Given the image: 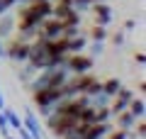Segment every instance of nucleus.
Returning <instances> with one entry per match:
<instances>
[{
    "mask_svg": "<svg viewBox=\"0 0 146 139\" xmlns=\"http://www.w3.org/2000/svg\"><path fill=\"white\" fill-rule=\"evenodd\" d=\"M136 120H139V117H134L129 110H122V112L115 115V127H119V129H131Z\"/></svg>",
    "mask_w": 146,
    "mask_h": 139,
    "instance_id": "obj_8",
    "label": "nucleus"
},
{
    "mask_svg": "<svg viewBox=\"0 0 146 139\" xmlns=\"http://www.w3.org/2000/svg\"><path fill=\"white\" fill-rule=\"evenodd\" d=\"M68 39V54H80V51H85L88 49V37H83V34H73V37H66Z\"/></svg>",
    "mask_w": 146,
    "mask_h": 139,
    "instance_id": "obj_7",
    "label": "nucleus"
},
{
    "mask_svg": "<svg viewBox=\"0 0 146 139\" xmlns=\"http://www.w3.org/2000/svg\"><path fill=\"white\" fill-rule=\"evenodd\" d=\"M124 29H127V32L136 29V20H127V22H124Z\"/></svg>",
    "mask_w": 146,
    "mask_h": 139,
    "instance_id": "obj_24",
    "label": "nucleus"
},
{
    "mask_svg": "<svg viewBox=\"0 0 146 139\" xmlns=\"http://www.w3.org/2000/svg\"><path fill=\"white\" fill-rule=\"evenodd\" d=\"M0 59H5V44L0 41Z\"/></svg>",
    "mask_w": 146,
    "mask_h": 139,
    "instance_id": "obj_25",
    "label": "nucleus"
},
{
    "mask_svg": "<svg viewBox=\"0 0 146 139\" xmlns=\"http://www.w3.org/2000/svg\"><path fill=\"white\" fill-rule=\"evenodd\" d=\"M134 61L139 63V66H144V63H146V54H144V51H136V54H134Z\"/></svg>",
    "mask_w": 146,
    "mask_h": 139,
    "instance_id": "obj_23",
    "label": "nucleus"
},
{
    "mask_svg": "<svg viewBox=\"0 0 146 139\" xmlns=\"http://www.w3.org/2000/svg\"><path fill=\"white\" fill-rule=\"evenodd\" d=\"M22 127H27V129H29L32 139H44L42 127H39V120H36V115L32 112V110H25V117H22Z\"/></svg>",
    "mask_w": 146,
    "mask_h": 139,
    "instance_id": "obj_6",
    "label": "nucleus"
},
{
    "mask_svg": "<svg viewBox=\"0 0 146 139\" xmlns=\"http://www.w3.org/2000/svg\"><path fill=\"white\" fill-rule=\"evenodd\" d=\"M66 98V93H63V88H39V90H32V103H34V108H39L44 112V117H46L49 112L54 110V105L61 103V100Z\"/></svg>",
    "mask_w": 146,
    "mask_h": 139,
    "instance_id": "obj_1",
    "label": "nucleus"
},
{
    "mask_svg": "<svg viewBox=\"0 0 146 139\" xmlns=\"http://www.w3.org/2000/svg\"><path fill=\"white\" fill-rule=\"evenodd\" d=\"M107 27H102V25H93V29H90V34H88V39L90 41H105L107 39Z\"/></svg>",
    "mask_w": 146,
    "mask_h": 139,
    "instance_id": "obj_13",
    "label": "nucleus"
},
{
    "mask_svg": "<svg viewBox=\"0 0 146 139\" xmlns=\"http://www.w3.org/2000/svg\"><path fill=\"white\" fill-rule=\"evenodd\" d=\"M5 139H17V137H15V134H5Z\"/></svg>",
    "mask_w": 146,
    "mask_h": 139,
    "instance_id": "obj_28",
    "label": "nucleus"
},
{
    "mask_svg": "<svg viewBox=\"0 0 146 139\" xmlns=\"http://www.w3.org/2000/svg\"><path fill=\"white\" fill-rule=\"evenodd\" d=\"M29 44L32 41H27V39H22L20 34H15L10 39V44L5 46V59H10V61H15V63H25L27 59H29Z\"/></svg>",
    "mask_w": 146,
    "mask_h": 139,
    "instance_id": "obj_2",
    "label": "nucleus"
},
{
    "mask_svg": "<svg viewBox=\"0 0 146 139\" xmlns=\"http://www.w3.org/2000/svg\"><path fill=\"white\" fill-rule=\"evenodd\" d=\"M5 108V98H3V93H0V110Z\"/></svg>",
    "mask_w": 146,
    "mask_h": 139,
    "instance_id": "obj_26",
    "label": "nucleus"
},
{
    "mask_svg": "<svg viewBox=\"0 0 146 139\" xmlns=\"http://www.w3.org/2000/svg\"><path fill=\"white\" fill-rule=\"evenodd\" d=\"M15 22L17 17L12 12H5V15H0V37H10L15 32Z\"/></svg>",
    "mask_w": 146,
    "mask_h": 139,
    "instance_id": "obj_9",
    "label": "nucleus"
},
{
    "mask_svg": "<svg viewBox=\"0 0 146 139\" xmlns=\"http://www.w3.org/2000/svg\"><path fill=\"white\" fill-rule=\"evenodd\" d=\"M134 98V90H129V88H124L122 86L119 90L115 93V95H112V98H110V112H112V117H115L117 112H122V110H127V105H129V100Z\"/></svg>",
    "mask_w": 146,
    "mask_h": 139,
    "instance_id": "obj_4",
    "label": "nucleus"
},
{
    "mask_svg": "<svg viewBox=\"0 0 146 139\" xmlns=\"http://www.w3.org/2000/svg\"><path fill=\"white\" fill-rule=\"evenodd\" d=\"M119 88H122V81H119L117 76H112V78H107V81H102V93L107 95V98H112Z\"/></svg>",
    "mask_w": 146,
    "mask_h": 139,
    "instance_id": "obj_12",
    "label": "nucleus"
},
{
    "mask_svg": "<svg viewBox=\"0 0 146 139\" xmlns=\"http://www.w3.org/2000/svg\"><path fill=\"white\" fill-rule=\"evenodd\" d=\"M17 5V0H0V15H5V12H10L12 7Z\"/></svg>",
    "mask_w": 146,
    "mask_h": 139,
    "instance_id": "obj_18",
    "label": "nucleus"
},
{
    "mask_svg": "<svg viewBox=\"0 0 146 139\" xmlns=\"http://www.w3.org/2000/svg\"><path fill=\"white\" fill-rule=\"evenodd\" d=\"M93 66H95V59L93 56H88V54H68L66 56V68H68V73H88V71H93Z\"/></svg>",
    "mask_w": 146,
    "mask_h": 139,
    "instance_id": "obj_3",
    "label": "nucleus"
},
{
    "mask_svg": "<svg viewBox=\"0 0 146 139\" xmlns=\"http://www.w3.org/2000/svg\"><path fill=\"white\" fill-rule=\"evenodd\" d=\"M90 10H93V25L107 27L110 22H112V7H110L107 3H93Z\"/></svg>",
    "mask_w": 146,
    "mask_h": 139,
    "instance_id": "obj_5",
    "label": "nucleus"
},
{
    "mask_svg": "<svg viewBox=\"0 0 146 139\" xmlns=\"http://www.w3.org/2000/svg\"><path fill=\"white\" fill-rule=\"evenodd\" d=\"M127 110H129L134 117H144V115H146V103H144V98H141V95H134V98L129 100V105H127Z\"/></svg>",
    "mask_w": 146,
    "mask_h": 139,
    "instance_id": "obj_10",
    "label": "nucleus"
},
{
    "mask_svg": "<svg viewBox=\"0 0 146 139\" xmlns=\"http://www.w3.org/2000/svg\"><path fill=\"white\" fill-rule=\"evenodd\" d=\"M20 66H22V71H20V81H22V83H29L32 78L36 76V68L32 66V63H27V61L20 63Z\"/></svg>",
    "mask_w": 146,
    "mask_h": 139,
    "instance_id": "obj_14",
    "label": "nucleus"
},
{
    "mask_svg": "<svg viewBox=\"0 0 146 139\" xmlns=\"http://www.w3.org/2000/svg\"><path fill=\"white\" fill-rule=\"evenodd\" d=\"M88 46H90V54L88 56H102V51H105V41H88Z\"/></svg>",
    "mask_w": 146,
    "mask_h": 139,
    "instance_id": "obj_17",
    "label": "nucleus"
},
{
    "mask_svg": "<svg viewBox=\"0 0 146 139\" xmlns=\"http://www.w3.org/2000/svg\"><path fill=\"white\" fill-rule=\"evenodd\" d=\"M12 129L7 127V120H5V115H3V110H0V134H3V137H5V134H10Z\"/></svg>",
    "mask_w": 146,
    "mask_h": 139,
    "instance_id": "obj_19",
    "label": "nucleus"
},
{
    "mask_svg": "<svg viewBox=\"0 0 146 139\" xmlns=\"http://www.w3.org/2000/svg\"><path fill=\"white\" fill-rule=\"evenodd\" d=\"M98 93H102V81H98V76H95L93 81L88 83V88H85V93H83V95L93 98V95H98Z\"/></svg>",
    "mask_w": 146,
    "mask_h": 139,
    "instance_id": "obj_16",
    "label": "nucleus"
},
{
    "mask_svg": "<svg viewBox=\"0 0 146 139\" xmlns=\"http://www.w3.org/2000/svg\"><path fill=\"white\" fill-rule=\"evenodd\" d=\"M90 7V3L88 0H73V10H78V12H85Z\"/></svg>",
    "mask_w": 146,
    "mask_h": 139,
    "instance_id": "obj_20",
    "label": "nucleus"
},
{
    "mask_svg": "<svg viewBox=\"0 0 146 139\" xmlns=\"http://www.w3.org/2000/svg\"><path fill=\"white\" fill-rule=\"evenodd\" d=\"M124 41H127V34H124V32H117V34H112V44H115V46H122Z\"/></svg>",
    "mask_w": 146,
    "mask_h": 139,
    "instance_id": "obj_21",
    "label": "nucleus"
},
{
    "mask_svg": "<svg viewBox=\"0 0 146 139\" xmlns=\"http://www.w3.org/2000/svg\"><path fill=\"white\" fill-rule=\"evenodd\" d=\"M3 115H5V120H7V127H10L12 132L22 127V117H20V115H17L12 108H3Z\"/></svg>",
    "mask_w": 146,
    "mask_h": 139,
    "instance_id": "obj_11",
    "label": "nucleus"
},
{
    "mask_svg": "<svg viewBox=\"0 0 146 139\" xmlns=\"http://www.w3.org/2000/svg\"><path fill=\"white\" fill-rule=\"evenodd\" d=\"M15 132H17V137H20V139H32V134H29V129H27V127H20V129H15Z\"/></svg>",
    "mask_w": 146,
    "mask_h": 139,
    "instance_id": "obj_22",
    "label": "nucleus"
},
{
    "mask_svg": "<svg viewBox=\"0 0 146 139\" xmlns=\"http://www.w3.org/2000/svg\"><path fill=\"white\" fill-rule=\"evenodd\" d=\"M88 3H90V5H93V3H107V0H88Z\"/></svg>",
    "mask_w": 146,
    "mask_h": 139,
    "instance_id": "obj_27",
    "label": "nucleus"
},
{
    "mask_svg": "<svg viewBox=\"0 0 146 139\" xmlns=\"http://www.w3.org/2000/svg\"><path fill=\"white\" fill-rule=\"evenodd\" d=\"M131 137V129H119V127H112L102 139H129Z\"/></svg>",
    "mask_w": 146,
    "mask_h": 139,
    "instance_id": "obj_15",
    "label": "nucleus"
}]
</instances>
